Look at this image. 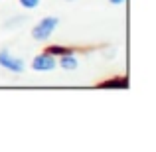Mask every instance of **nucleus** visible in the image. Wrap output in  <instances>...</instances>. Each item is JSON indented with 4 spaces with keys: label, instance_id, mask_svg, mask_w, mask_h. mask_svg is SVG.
<instances>
[{
    "label": "nucleus",
    "instance_id": "f257e3e1",
    "mask_svg": "<svg viewBox=\"0 0 156 152\" xmlns=\"http://www.w3.org/2000/svg\"><path fill=\"white\" fill-rule=\"evenodd\" d=\"M57 26H59V18H55V16H46V18H42L32 28V38H34L36 42H48Z\"/></svg>",
    "mask_w": 156,
    "mask_h": 152
},
{
    "label": "nucleus",
    "instance_id": "f03ea898",
    "mask_svg": "<svg viewBox=\"0 0 156 152\" xmlns=\"http://www.w3.org/2000/svg\"><path fill=\"white\" fill-rule=\"evenodd\" d=\"M0 67L8 69V71H12V73H22L26 65H24V61L20 59V57H14L10 51L2 50L0 51Z\"/></svg>",
    "mask_w": 156,
    "mask_h": 152
},
{
    "label": "nucleus",
    "instance_id": "7ed1b4c3",
    "mask_svg": "<svg viewBox=\"0 0 156 152\" xmlns=\"http://www.w3.org/2000/svg\"><path fill=\"white\" fill-rule=\"evenodd\" d=\"M57 67V59L53 55H50V53L42 51L38 53V55L32 59V69L34 71H51V69Z\"/></svg>",
    "mask_w": 156,
    "mask_h": 152
},
{
    "label": "nucleus",
    "instance_id": "20e7f679",
    "mask_svg": "<svg viewBox=\"0 0 156 152\" xmlns=\"http://www.w3.org/2000/svg\"><path fill=\"white\" fill-rule=\"evenodd\" d=\"M97 89H129V79L125 75H117L97 83Z\"/></svg>",
    "mask_w": 156,
    "mask_h": 152
},
{
    "label": "nucleus",
    "instance_id": "39448f33",
    "mask_svg": "<svg viewBox=\"0 0 156 152\" xmlns=\"http://www.w3.org/2000/svg\"><path fill=\"white\" fill-rule=\"evenodd\" d=\"M44 51L50 53V55H53V57H61V55H71V53H75V50H73V48H69V46H61V44H53V46H48Z\"/></svg>",
    "mask_w": 156,
    "mask_h": 152
},
{
    "label": "nucleus",
    "instance_id": "423d86ee",
    "mask_svg": "<svg viewBox=\"0 0 156 152\" xmlns=\"http://www.w3.org/2000/svg\"><path fill=\"white\" fill-rule=\"evenodd\" d=\"M59 67L65 69V71H73V69L79 67V61H77L75 53H71V55H61L59 57Z\"/></svg>",
    "mask_w": 156,
    "mask_h": 152
},
{
    "label": "nucleus",
    "instance_id": "0eeeda50",
    "mask_svg": "<svg viewBox=\"0 0 156 152\" xmlns=\"http://www.w3.org/2000/svg\"><path fill=\"white\" fill-rule=\"evenodd\" d=\"M18 2H20V6L26 8V10H34V8L40 6V0H18Z\"/></svg>",
    "mask_w": 156,
    "mask_h": 152
},
{
    "label": "nucleus",
    "instance_id": "6e6552de",
    "mask_svg": "<svg viewBox=\"0 0 156 152\" xmlns=\"http://www.w3.org/2000/svg\"><path fill=\"white\" fill-rule=\"evenodd\" d=\"M109 2H111V4H115V6H119V4H125L126 0H109Z\"/></svg>",
    "mask_w": 156,
    "mask_h": 152
},
{
    "label": "nucleus",
    "instance_id": "1a4fd4ad",
    "mask_svg": "<svg viewBox=\"0 0 156 152\" xmlns=\"http://www.w3.org/2000/svg\"><path fill=\"white\" fill-rule=\"evenodd\" d=\"M67 2H73V0H67Z\"/></svg>",
    "mask_w": 156,
    "mask_h": 152
}]
</instances>
